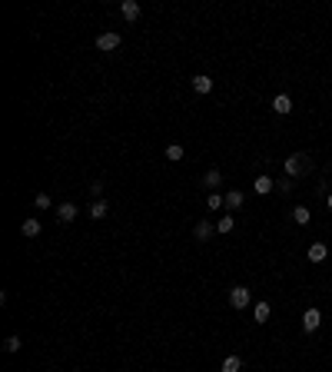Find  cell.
<instances>
[{"instance_id": "cell-1", "label": "cell", "mask_w": 332, "mask_h": 372, "mask_svg": "<svg viewBox=\"0 0 332 372\" xmlns=\"http://www.w3.org/2000/svg\"><path fill=\"white\" fill-rule=\"evenodd\" d=\"M313 170V160L306 156V153H292V156L286 160V177L296 180V177H306V173Z\"/></svg>"}, {"instance_id": "cell-2", "label": "cell", "mask_w": 332, "mask_h": 372, "mask_svg": "<svg viewBox=\"0 0 332 372\" xmlns=\"http://www.w3.org/2000/svg\"><path fill=\"white\" fill-rule=\"evenodd\" d=\"M249 303H252V296H249L246 286H232V289H229V306H232V309H246Z\"/></svg>"}, {"instance_id": "cell-3", "label": "cell", "mask_w": 332, "mask_h": 372, "mask_svg": "<svg viewBox=\"0 0 332 372\" xmlns=\"http://www.w3.org/2000/svg\"><path fill=\"white\" fill-rule=\"evenodd\" d=\"M116 47H120V33L116 30H107V33H100V37H96V50L110 53V50H116Z\"/></svg>"}, {"instance_id": "cell-4", "label": "cell", "mask_w": 332, "mask_h": 372, "mask_svg": "<svg viewBox=\"0 0 332 372\" xmlns=\"http://www.w3.org/2000/svg\"><path fill=\"white\" fill-rule=\"evenodd\" d=\"M319 326H322V312L316 309V306H313V309H306V312H302V329H306V332H316Z\"/></svg>"}, {"instance_id": "cell-5", "label": "cell", "mask_w": 332, "mask_h": 372, "mask_svg": "<svg viewBox=\"0 0 332 372\" xmlns=\"http://www.w3.org/2000/svg\"><path fill=\"white\" fill-rule=\"evenodd\" d=\"M269 316H272V306L269 303H263V299H259V303L252 306V319H256L259 326H263V322H269Z\"/></svg>"}, {"instance_id": "cell-6", "label": "cell", "mask_w": 332, "mask_h": 372, "mask_svg": "<svg viewBox=\"0 0 332 372\" xmlns=\"http://www.w3.org/2000/svg\"><path fill=\"white\" fill-rule=\"evenodd\" d=\"M120 13H123V20H140V4L136 0H123V4H120Z\"/></svg>"}, {"instance_id": "cell-7", "label": "cell", "mask_w": 332, "mask_h": 372, "mask_svg": "<svg viewBox=\"0 0 332 372\" xmlns=\"http://www.w3.org/2000/svg\"><path fill=\"white\" fill-rule=\"evenodd\" d=\"M56 220L60 223H73L76 220V206L73 203H60V206H56Z\"/></svg>"}, {"instance_id": "cell-8", "label": "cell", "mask_w": 332, "mask_h": 372, "mask_svg": "<svg viewBox=\"0 0 332 372\" xmlns=\"http://www.w3.org/2000/svg\"><path fill=\"white\" fill-rule=\"evenodd\" d=\"M213 233H216V226L209 220H200V223H196V229H193V236H196V240H203V243H206Z\"/></svg>"}, {"instance_id": "cell-9", "label": "cell", "mask_w": 332, "mask_h": 372, "mask_svg": "<svg viewBox=\"0 0 332 372\" xmlns=\"http://www.w3.org/2000/svg\"><path fill=\"white\" fill-rule=\"evenodd\" d=\"M306 256H309V263H322V259L329 256V246H326V243H313Z\"/></svg>"}, {"instance_id": "cell-10", "label": "cell", "mask_w": 332, "mask_h": 372, "mask_svg": "<svg viewBox=\"0 0 332 372\" xmlns=\"http://www.w3.org/2000/svg\"><path fill=\"white\" fill-rule=\"evenodd\" d=\"M272 110H276L279 116H286V113H292V100H289V93H279L276 100H272Z\"/></svg>"}, {"instance_id": "cell-11", "label": "cell", "mask_w": 332, "mask_h": 372, "mask_svg": "<svg viewBox=\"0 0 332 372\" xmlns=\"http://www.w3.org/2000/svg\"><path fill=\"white\" fill-rule=\"evenodd\" d=\"M193 90H196V93H209V90H213V76L196 73V76H193Z\"/></svg>"}, {"instance_id": "cell-12", "label": "cell", "mask_w": 332, "mask_h": 372, "mask_svg": "<svg viewBox=\"0 0 332 372\" xmlns=\"http://www.w3.org/2000/svg\"><path fill=\"white\" fill-rule=\"evenodd\" d=\"M252 189H256L259 196H266V193H272V189H276V183H272V177H256V183H252Z\"/></svg>"}, {"instance_id": "cell-13", "label": "cell", "mask_w": 332, "mask_h": 372, "mask_svg": "<svg viewBox=\"0 0 332 372\" xmlns=\"http://www.w3.org/2000/svg\"><path fill=\"white\" fill-rule=\"evenodd\" d=\"M223 183V173L220 170H206V177H203V186L209 189V193H216V186Z\"/></svg>"}, {"instance_id": "cell-14", "label": "cell", "mask_w": 332, "mask_h": 372, "mask_svg": "<svg viewBox=\"0 0 332 372\" xmlns=\"http://www.w3.org/2000/svg\"><path fill=\"white\" fill-rule=\"evenodd\" d=\"M243 203H246V196L239 193V189H229V193H226V209H229V213H232V209H239Z\"/></svg>"}, {"instance_id": "cell-15", "label": "cell", "mask_w": 332, "mask_h": 372, "mask_svg": "<svg viewBox=\"0 0 332 372\" xmlns=\"http://www.w3.org/2000/svg\"><path fill=\"white\" fill-rule=\"evenodd\" d=\"M107 213H110L107 200H93V203H90V216H93V220H103Z\"/></svg>"}, {"instance_id": "cell-16", "label": "cell", "mask_w": 332, "mask_h": 372, "mask_svg": "<svg viewBox=\"0 0 332 372\" xmlns=\"http://www.w3.org/2000/svg\"><path fill=\"white\" fill-rule=\"evenodd\" d=\"M292 220L299 223V226H306V223L313 220V213H309V206H296V209H292Z\"/></svg>"}, {"instance_id": "cell-17", "label": "cell", "mask_w": 332, "mask_h": 372, "mask_svg": "<svg viewBox=\"0 0 332 372\" xmlns=\"http://www.w3.org/2000/svg\"><path fill=\"white\" fill-rule=\"evenodd\" d=\"M24 236H27V240L40 236V220H24Z\"/></svg>"}, {"instance_id": "cell-18", "label": "cell", "mask_w": 332, "mask_h": 372, "mask_svg": "<svg viewBox=\"0 0 332 372\" xmlns=\"http://www.w3.org/2000/svg\"><path fill=\"white\" fill-rule=\"evenodd\" d=\"M243 369V359H239V356H226L223 359V372H239Z\"/></svg>"}, {"instance_id": "cell-19", "label": "cell", "mask_w": 332, "mask_h": 372, "mask_svg": "<svg viewBox=\"0 0 332 372\" xmlns=\"http://www.w3.org/2000/svg\"><path fill=\"white\" fill-rule=\"evenodd\" d=\"M20 346H24V342H20V336H7V339H4V349H7V353H20Z\"/></svg>"}, {"instance_id": "cell-20", "label": "cell", "mask_w": 332, "mask_h": 372, "mask_svg": "<svg viewBox=\"0 0 332 372\" xmlns=\"http://www.w3.org/2000/svg\"><path fill=\"white\" fill-rule=\"evenodd\" d=\"M166 160L180 163V160H183V146H180V143H169V146H166Z\"/></svg>"}, {"instance_id": "cell-21", "label": "cell", "mask_w": 332, "mask_h": 372, "mask_svg": "<svg viewBox=\"0 0 332 372\" xmlns=\"http://www.w3.org/2000/svg\"><path fill=\"white\" fill-rule=\"evenodd\" d=\"M216 233H232V213L220 216V223H216Z\"/></svg>"}, {"instance_id": "cell-22", "label": "cell", "mask_w": 332, "mask_h": 372, "mask_svg": "<svg viewBox=\"0 0 332 372\" xmlns=\"http://www.w3.org/2000/svg\"><path fill=\"white\" fill-rule=\"evenodd\" d=\"M206 206H209V209H220V206H226V196H220V193H209V196H206Z\"/></svg>"}, {"instance_id": "cell-23", "label": "cell", "mask_w": 332, "mask_h": 372, "mask_svg": "<svg viewBox=\"0 0 332 372\" xmlns=\"http://www.w3.org/2000/svg\"><path fill=\"white\" fill-rule=\"evenodd\" d=\"M33 203H37V209H50V206H53L47 193H37V200H33Z\"/></svg>"}, {"instance_id": "cell-24", "label": "cell", "mask_w": 332, "mask_h": 372, "mask_svg": "<svg viewBox=\"0 0 332 372\" xmlns=\"http://www.w3.org/2000/svg\"><path fill=\"white\" fill-rule=\"evenodd\" d=\"M90 189H93V196H96V200H103V196H100V193H103V183H100V180H96V183L90 186Z\"/></svg>"}, {"instance_id": "cell-25", "label": "cell", "mask_w": 332, "mask_h": 372, "mask_svg": "<svg viewBox=\"0 0 332 372\" xmlns=\"http://www.w3.org/2000/svg\"><path fill=\"white\" fill-rule=\"evenodd\" d=\"M326 203H329V209H332V193H329V200H326Z\"/></svg>"}]
</instances>
